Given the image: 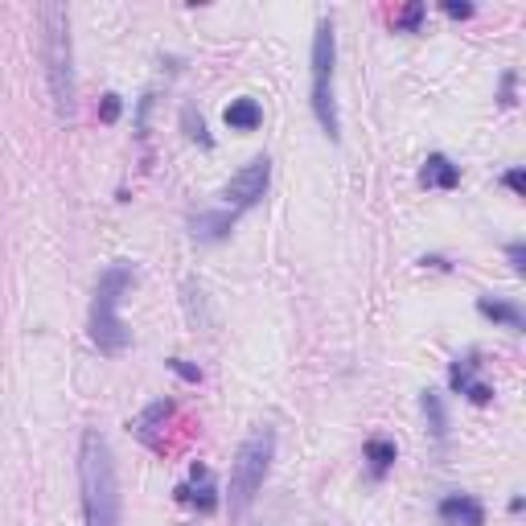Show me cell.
<instances>
[{"label":"cell","mask_w":526,"mask_h":526,"mask_svg":"<svg viewBox=\"0 0 526 526\" xmlns=\"http://www.w3.org/2000/svg\"><path fill=\"white\" fill-rule=\"evenodd\" d=\"M395 440H387V436H370L366 440V461H370V469H374V477H383L391 465H395Z\"/></svg>","instance_id":"4fadbf2b"},{"label":"cell","mask_w":526,"mask_h":526,"mask_svg":"<svg viewBox=\"0 0 526 526\" xmlns=\"http://www.w3.org/2000/svg\"><path fill=\"white\" fill-rule=\"evenodd\" d=\"M222 120H227V128H235V132H255L263 124V107L255 99H235L227 111H222Z\"/></svg>","instance_id":"7c38bea8"},{"label":"cell","mask_w":526,"mask_h":526,"mask_svg":"<svg viewBox=\"0 0 526 526\" xmlns=\"http://www.w3.org/2000/svg\"><path fill=\"white\" fill-rule=\"evenodd\" d=\"M177 498H181L185 506H198L202 514L214 510V506H218V490H214L210 469H206V465H194V469H190V481L177 485Z\"/></svg>","instance_id":"52a82bcc"},{"label":"cell","mask_w":526,"mask_h":526,"mask_svg":"<svg viewBox=\"0 0 526 526\" xmlns=\"http://www.w3.org/2000/svg\"><path fill=\"white\" fill-rule=\"evenodd\" d=\"M169 370H173V374H181L185 383H202V370H198V366H190L185 358H169Z\"/></svg>","instance_id":"e0dca14e"},{"label":"cell","mask_w":526,"mask_h":526,"mask_svg":"<svg viewBox=\"0 0 526 526\" xmlns=\"http://www.w3.org/2000/svg\"><path fill=\"white\" fill-rule=\"evenodd\" d=\"M272 457H276V432L272 428H255L235 453V465H231V518L247 514V506L255 502V494L263 490V481L272 473Z\"/></svg>","instance_id":"277c9868"},{"label":"cell","mask_w":526,"mask_h":526,"mask_svg":"<svg viewBox=\"0 0 526 526\" xmlns=\"http://www.w3.org/2000/svg\"><path fill=\"white\" fill-rule=\"evenodd\" d=\"M268 181H272V161H268V157H255L251 165H243V169L227 181L222 198H227L235 210H247V206H255L263 194H268Z\"/></svg>","instance_id":"8992f818"},{"label":"cell","mask_w":526,"mask_h":526,"mask_svg":"<svg viewBox=\"0 0 526 526\" xmlns=\"http://www.w3.org/2000/svg\"><path fill=\"white\" fill-rule=\"evenodd\" d=\"M498 99H502V107L514 103V74H502V95H498Z\"/></svg>","instance_id":"603a6c76"},{"label":"cell","mask_w":526,"mask_h":526,"mask_svg":"<svg viewBox=\"0 0 526 526\" xmlns=\"http://www.w3.org/2000/svg\"><path fill=\"white\" fill-rule=\"evenodd\" d=\"M333 62H337V37L329 17L313 33V116L329 140L342 136V120H337V99H333Z\"/></svg>","instance_id":"5b68a950"},{"label":"cell","mask_w":526,"mask_h":526,"mask_svg":"<svg viewBox=\"0 0 526 526\" xmlns=\"http://www.w3.org/2000/svg\"><path fill=\"white\" fill-rule=\"evenodd\" d=\"M444 13H448V17H473V5H465V0H448Z\"/></svg>","instance_id":"7402d4cb"},{"label":"cell","mask_w":526,"mask_h":526,"mask_svg":"<svg viewBox=\"0 0 526 526\" xmlns=\"http://www.w3.org/2000/svg\"><path fill=\"white\" fill-rule=\"evenodd\" d=\"M99 120H103V124H116V120H120V95H103V103H99Z\"/></svg>","instance_id":"ac0fdd59"},{"label":"cell","mask_w":526,"mask_h":526,"mask_svg":"<svg viewBox=\"0 0 526 526\" xmlns=\"http://www.w3.org/2000/svg\"><path fill=\"white\" fill-rule=\"evenodd\" d=\"M424 416H428V424H432V436L436 440H444V428H448V420H444V403H440V395L436 391H424Z\"/></svg>","instance_id":"9a60e30c"},{"label":"cell","mask_w":526,"mask_h":526,"mask_svg":"<svg viewBox=\"0 0 526 526\" xmlns=\"http://www.w3.org/2000/svg\"><path fill=\"white\" fill-rule=\"evenodd\" d=\"M190 231H194V239H202V243H222V239L235 231V214H231V210H202V214H194Z\"/></svg>","instance_id":"9c48e42d"},{"label":"cell","mask_w":526,"mask_h":526,"mask_svg":"<svg viewBox=\"0 0 526 526\" xmlns=\"http://www.w3.org/2000/svg\"><path fill=\"white\" fill-rule=\"evenodd\" d=\"M424 17H428V5H420V0H416V5H403L399 13H395V29H420L424 25Z\"/></svg>","instance_id":"2e32d148"},{"label":"cell","mask_w":526,"mask_h":526,"mask_svg":"<svg viewBox=\"0 0 526 526\" xmlns=\"http://www.w3.org/2000/svg\"><path fill=\"white\" fill-rule=\"evenodd\" d=\"M136 284V268L132 263H111V268L99 276L95 284V300H91V342L103 350V354H120L128 350L132 333L128 325L120 321V300L124 292Z\"/></svg>","instance_id":"3957f363"},{"label":"cell","mask_w":526,"mask_h":526,"mask_svg":"<svg viewBox=\"0 0 526 526\" xmlns=\"http://www.w3.org/2000/svg\"><path fill=\"white\" fill-rule=\"evenodd\" d=\"M79 490H83V518L87 526H120L124 522V498H120V477L116 457L103 432L87 428L79 444Z\"/></svg>","instance_id":"6da1fadb"},{"label":"cell","mask_w":526,"mask_h":526,"mask_svg":"<svg viewBox=\"0 0 526 526\" xmlns=\"http://www.w3.org/2000/svg\"><path fill=\"white\" fill-rule=\"evenodd\" d=\"M477 313L481 317H490V321H498V325H506V329H526V317H522V309L518 305H510V300H494V296H481L477 300Z\"/></svg>","instance_id":"8fae6325"},{"label":"cell","mask_w":526,"mask_h":526,"mask_svg":"<svg viewBox=\"0 0 526 526\" xmlns=\"http://www.w3.org/2000/svg\"><path fill=\"white\" fill-rule=\"evenodd\" d=\"M506 259H510L514 272H522V268H526V247H522V243H510V247H506Z\"/></svg>","instance_id":"44dd1931"},{"label":"cell","mask_w":526,"mask_h":526,"mask_svg":"<svg viewBox=\"0 0 526 526\" xmlns=\"http://www.w3.org/2000/svg\"><path fill=\"white\" fill-rule=\"evenodd\" d=\"M185 128H190V136H194V140L210 144V136H206V124H202V120H194V111H190V107H185Z\"/></svg>","instance_id":"d6986e66"},{"label":"cell","mask_w":526,"mask_h":526,"mask_svg":"<svg viewBox=\"0 0 526 526\" xmlns=\"http://www.w3.org/2000/svg\"><path fill=\"white\" fill-rule=\"evenodd\" d=\"M420 181L428 185V190H457V185H461V169H457L453 161H448L444 153H432V157L424 161Z\"/></svg>","instance_id":"30bf717a"},{"label":"cell","mask_w":526,"mask_h":526,"mask_svg":"<svg viewBox=\"0 0 526 526\" xmlns=\"http://www.w3.org/2000/svg\"><path fill=\"white\" fill-rule=\"evenodd\" d=\"M502 181H506V190H514L518 198L526 194V173H522V169H510V173H506Z\"/></svg>","instance_id":"ffe728a7"},{"label":"cell","mask_w":526,"mask_h":526,"mask_svg":"<svg viewBox=\"0 0 526 526\" xmlns=\"http://www.w3.org/2000/svg\"><path fill=\"white\" fill-rule=\"evenodd\" d=\"M42 58H46V83L58 120H74V46H70V9L42 5Z\"/></svg>","instance_id":"7a4b0ae2"},{"label":"cell","mask_w":526,"mask_h":526,"mask_svg":"<svg viewBox=\"0 0 526 526\" xmlns=\"http://www.w3.org/2000/svg\"><path fill=\"white\" fill-rule=\"evenodd\" d=\"M440 522L444 526H485V506L473 494H448L440 502Z\"/></svg>","instance_id":"ba28073f"},{"label":"cell","mask_w":526,"mask_h":526,"mask_svg":"<svg viewBox=\"0 0 526 526\" xmlns=\"http://www.w3.org/2000/svg\"><path fill=\"white\" fill-rule=\"evenodd\" d=\"M477 370H481L477 354H465V358H457V362H453V370H448V383H453V391L469 395V391L477 387Z\"/></svg>","instance_id":"5bb4252c"}]
</instances>
